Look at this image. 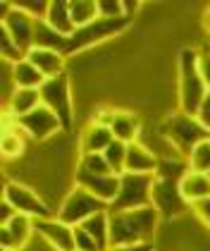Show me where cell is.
<instances>
[{"mask_svg": "<svg viewBox=\"0 0 210 251\" xmlns=\"http://www.w3.org/2000/svg\"><path fill=\"white\" fill-rule=\"evenodd\" d=\"M160 213L153 206L136 211L110 213V244L132 247V244H155V232L160 227Z\"/></svg>", "mask_w": 210, "mask_h": 251, "instance_id": "1", "label": "cell"}, {"mask_svg": "<svg viewBox=\"0 0 210 251\" xmlns=\"http://www.w3.org/2000/svg\"><path fill=\"white\" fill-rule=\"evenodd\" d=\"M208 91V84L198 70V48L184 46L177 53V110L196 117Z\"/></svg>", "mask_w": 210, "mask_h": 251, "instance_id": "2", "label": "cell"}, {"mask_svg": "<svg viewBox=\"0 0 210 251\" xmlns=\"http://www.w3.org/2000/svg\"><path fill=\"white\" fill-rule=\"evenodd\" d=\"M155 129L165 136L184 158H189V153L193 151L196 144H201L203 139L210 136V132L196 117L187 115V113H182V110H172L170 115H165L155 125Z\"/></svg>", "mask_w": 210, "mask_h": 251, "instance_id": "3", "label": "cell"}, {"mask_svg": "<svg viewBox=\"0 0 210 251\" xmlns=\"http://www.w3.org/2000/svg\"><path fill=\"white\" fill-rule=\"evenodd\" d=\"M153 182H155V175L124 173L119 177V194H117V199L113 201V206L108 211L119 213V211H136V208L153 206L151 203Z\"/></svg>", "mask_w": 210, "mask_h": 251, "instance_id": "4", "label": "cell"}, {"mask_svg": "<svg viewBox=\"0 0 210 251\" xmlns=\"http://www.w3.org/2000/svg\"><path fill=\"white\" fill-rule=\"evenodd\" d=\"M100 211H108V203L95 199L93 194L86 192L84 187L74 184L70 192L65 194V201H62L60 211H57V220L76 227V225H81L84 220H89L91 215H95Z\"/></svg>", "mask_w": 210, "mask_h": 251, "instance_id": "5", "label": "cell"}, {"mask_svg": "<svg viewBox=\"0 0 210 251\" xmlns=\"http://www.w3.org/2000/svg\"><path fill=\"white\" fill-rule=\"evenodd\" d=\"M41 103H43L48 110L55 113L65 129L72 127V120H74V100H72V84H70V77H67V75L43 81V86H41Z\"/></svg>", "mask_w": 210, "mask_h": 251, "instance_id": "6", "label": "cell"}, {"mask_svg": "<svg viewBox=\"0 0 210 251\" xmlns=\"http://www.w3.org/2000/svg\"><path fill=\"white\" fill-rule=\"evenodd\" d=\"M182 182L174 179H158L153 182V194H151V203L153 208L160 213L163 220H179L182 215H187V211H191V206L187 203V199L182 196L179 189Z\"/></svg>", "mask_w": 210, "mask_h": 251, "instance_id": "7", "label": "cell"}, {"mask_svg": "<svg viewBox=\"0 0 210 251\" xmlns=\"http://www.w3.org/2000/svg\"><path fill=\"white\" fill-rule=\"evenodd\" d=\"M2 199L12 203V208L22 215H29V218H53L55 213L46 206V201L41 199V194L31 187V184H24V182H5L2 187Z\"/></svg>", "mask_w": 210, "mask_h": 251, "instance_id": "8", "label": "cell"}, {"mask_svg": "<svg viewBox=\"0 0 210 251\" xmlns=\"http://www.w3.org/2000/svg\"><path fill=\"white\" fill-rule=\"evenodd\" d=\"M2 10V24L7 29V34L12 36V41L22 48V53L26 55L31 48H34V34H36V20L31 15H26L24 10H19L15 5H7L2 2L0 5Z\"/></svg>", "mask_w": 210, "mask_h": 251, "instance_id": "9", "label": "cell"}, {"mask_svg": "<svg viewBox=\"0 0 210 251\" xmlns=\"http://www.w3.org/2000/svg\"><path fill=\"white\" fill-rule=\"evenodd\" d=\"M17 122H19V127L24 129V134L31 136L34 141H48V139H53L55 134L65 132V127H62V122L57 120V115L53 110H48L43 103L38 105L34 113L19 117Z\"/></svg>", "mask_w": 210, "mask_h": 251, "instance_id": "10", "label": "cell"}, {"mask_svg": "<svg viewBox=\"0 0 210 251\" xmlns=\"http://www.w3.org/2000/svg\"><path fill=\"white\" fill-rule=\"evenodd\" d=\"M74 184L84 187L86 192L93 194L95 199L108 203V208L113 206V201L119 194V177L117 175H93V173H86L79 165L74 168Z\"/></svg>", "mask_w": 210, "mask_h": 251, "instance_id": "11", "label": "cell"}, {"mask_svg": "<svg viewBox=\"0 0 210 251\" xmlns=\"http://www.w3.org/2000/svg\"><path fill=\"white\" fill-rule=\"evenodd\" d=\"M36 234L55 251H76L74 247V227L57 220V218H38L34 220Z\"/></svg>", "mask_w": 210, "mask_h": 251, "instance_id": "12", "label": "cell"}, {"mask_svg": "<svg viewBox=\"0 0 210 251\" xmlns=\"http://www.w3.org/2000/svg\"><path fill=\"white\" fill-rule=\"evenodd\" d=\"M34 232H36V227H34V218L17 213L7 225H0V244H2V249L22 251V249L29 247Z\"/></svg>", "mask_w": 210, "mask_h": 251, "instance_id": "13", "label": "cell"}, {"mask_svg": "<svg viewBox=\"0 0 210 251\" xmlns=\"http://www.w3.org/2000/svg\"><path fill=\"white\" fill-rule=\"evenodd\" d=\"M26 60L36 67L46 79H55L67 75V58L55 50H46V48H31L26 53Z\"/></svg>", "mask_w": 210, "mask_h": 251, "instance_id": "14", "label": "cell"}, {"mask_svg": "<svg viewBox=\"0 0 210 251\" xmlns=\"http://www.w3.org/2000/svg\"><path fill=\"white\" fill-rule=\"evenodd\" d=\"M110 132H113V136L117 141H122V144L129 146L134 141H139L143 127H141V120H139L136 113L127 110V108H117L113 125H110Z\"/></svg>", "mask_w": 210, "mask_h": 251, "instance_id": "15", "label": "cell"}, {"mask_svg": "<svg viewBox=\"0 0 210 251\" xmlns=\"http://www.w3.org/2000/svg\"><path fill=\"white\" fill-rule=\"evenodd\" d=\"M160 158L153 153L148 146H143L141 141H134L127 146V173L134 175H155Z\"/></svg>", "mask_w": 210, "mask_h": 251, "instance_id": "16", "label": "cell"}, {"mask_svg": "<svg viewBox=\"0 0 210 251\" xmlns=\"http://www.w3.org/2000/svg\"><path fill=\"white\" fill-rule=\"evenodd\" d=\"M115 141L110 127H103V125H95L91 122L89 129H84V134L79 139V151L81 153H105V149Z\"/></svg>", "mask_w": 210, "mask_h": 251, "instance_id": "17", "label": "cell"}, {"mask_svg": "<svg viewBox=\"0 0 210 251\" xmlns=\"http://www.w3.org/2000/svg\"><path fill=\"white\" fill-rule=\"evenodd\" d=\"M70 39L57 34L53 26H48L46 20H36V34H34V48H46V50H55V53H67Z\"/></svg>", "mask_w": 210, "mask_h": 251, "instance_id": "18", "label": "cell"}, {"mask_svg": "<svg viewBox=\"0 0 210 251\" xmlns=\"http://www.w3.org/2000/svg\"><path fill=\"white\" fill-rule=\"evenodd\" d=\"M46 22H48V26H53L57 34H62V36H67V39L76 31L74 22H72V15H70V2H65V0H50Z\"/></svg>", "mask_w": 210, "mask_h": 251, "instance_id": "19", "label": "cell"}, {"mask_svg": "<svg viewBox=\"0 0 210 251\" xmlns=\"http://www.w3.org/2000/svg\"><path fill=\"white\" fill-rule=\"evenodd\" d=\"M179 189H182V196L187 199V203L191 206V203L203 201V199L210 196V177L203 173H193V170H189V173L184 175Z\"/></svg>", "mask_w": 210, "mask_h": 251, "instance_id": "20", "label": "cell"}, {"mask_svg": "<svg viewBox=\"0 0 210 251\" xmlns=\"http://www.w3.org/2000/svg\"><path fill=\"white\" fill-rule=\"evenodd\" d=\"M38 105H41V89H15L7 100V113H12L19 120L34 113Z\"/></svg>", "mask_w": 210, "mask_h": 251, "instance_id": "21", "label": "cell"}, {"mask_svg": "<svg viewBox=\"0 0 210 251\" xmlns=\"http://www.w3.org/2000/svg\"><path fill=\"white\" fill-rule=\"evenodd\" d=\"M81 227L95 239L100 251H110V211H100L81 223Z\"/></svg>", "mask_w": 210, "mask_h": 251, "instance_id": "22", "label": "cell"}, {"mask_svg": "<svg viewBox=\"0 0 210 251\" xmlns=\"http://www.w3.org/2000/svg\"><path fill=\"white\" fill-rule=\"evenodd\" d=\"M70 15L76 29H84L95 20H100L98 15V0H70Z\"/></svg>", "mask_w": 210, "mask_h": 251, "instance_id": "23", "label": "cell"}, {"mask_svg": "<svg viewBox=\"0 0 210 251\" xmlns=\"http://www.w3.org/2000/svg\"><path fill=\"white\" fill-rule=\"evenodd\" d=\"M12 75H15V86L17 89H41L43 81H46V77L29 60H22L17 65H12Z\"/></svg>", "mask_w": 210, "mask_h": 251, "instance_id": "24", "label": "cell"}, {"mask_svg": "<svg viewBox=\"0 0 210 251\" xmlns=\"http://www.w3.org/2000/svg\"><path fill=\"white\" fill-rule=\"evenodd\" d=\"M103 155H105L110 170H113L117 177H122V175L127 173V144H122V141L115 139L113 144L105 149V153Z\"/></svg>", "mask_w": 210, "mask_h": 251, "instance_id": "25", "label": "cell"}, {"mask_svg": "<svg viewBox=\"0 0 210 251\" xmlns=\"http://www.w3.org/2000/svg\"><path fill=\"white\" fill-rule=\"evenodd\" d=\"M187 160H189V168L193 173H203V175L210 173V136L193 146V151L189 153Z\"/></svg>", "mask_w": 210, "mask_h": 251, "instance_id": "26", "label": "cell"}, {"mask_svg": "<svg viewBox=\"0 0 210 251\" xmlns=\"http://www.w3.org/2000/svg\"><path fill=\"white\" fill-rule=\"evenodd\" d=\"M76 165L84 168L86 173H93V175H115L103 153H81Z\"/></svg>", "mask_w": 210, "mask_h": 251, "instance_id": "27", "label": "cell"}, {"mask_svg": "<svg viewBox=\"0 0 210 251\" xmlns=\"http://www.w3.org/2000/svg\"><path fill=\"white\" fill-rule=\"evenodd\" d=\"M98 15L103 20H124L127 17L124 0H98Z\"/></svg>", "mask_w": 210, "mask_h": 251, "instance_id": "28", "label": "cell"}, {"mask_svg": "<svg viewBox=\"0 0 210 251\" xmlns=\"http://www.w3.org/2000/svg\"><path fill=\"white\" fill-rule=\"evenodd\" d=\"M10 5H15L19 10H24L26 15H31L34 20H46L50 2L48 0H12Z\"/></svg>", "mask_w": 210, "mask_h": 251, "instance_id": "29", "label": "cell"}, {"mask_svg": "<svg viewBox=\"0 0 210 251\" xmlns=\"http://www.w3.org/2000/svg\"><path fill=\"white\" fill-rule=\"evenodd\" d=\"M74 247H76V251H100L98 244H95V239L81 225L74 227Z\"/></svg>", "mask_w": 210, "mask_h": 251, "instance_id": "30", "label": "cell"}, {"mask_svg": "<svg viewBox=\"0 0 210 251\" xmlns=\"http://www.w3.org/2000/svg\"><path fill=\"white\" fill-rule=\"evenodd\" d=\"M191 215H193L196 220H201V225H206L210 230V196L203 199V201L191 203Z\"/></svg>", "mask_w": 210, "mask_h": 251, "instance_id": "31", "label": "cell"}, {"mask_svg": "<svg viewBox=\"0 0 210 251\" xmlns=\"http://www.w3.org/2000/svg\"><path fill=\"white\" fill-rule=\"evenodd\" d=\"M198 70H201V75H203V79H206V84L210 89V43H203L198 48Z\"/></svg>", "mask_w": 210, "mask_h": 251, "instance_id": "32", "label": "cell"}, {"mask_svg": "<svg viewBox=\"0 0 210 251\" xmlns=\"http://www.w3.org/2000/svg\"><path fill=\"white\" fill-rule=\"evenodd\" d=\"M196 120L206 127L210 132V91H208V96L203 98V103H201V110H198V115H196Z\"/></svg>", "mask_w": 210, "mask_h": 251, "instance_id": "33", "label": "cell"}, {"mask_svg": "<svg viewBox=\"0 0 210 251\" xmlns=\"http://www.w3.org/2000/svg\"><path fill=\"white\" fill-rule=\"evenodd\" d=\"M15 215H17V211L12 208V203L2 199V201H0V225H7Z\"/></svg>", "mask_w": 210, "mask_h": 251, "instance_id": "34", "label": "cell"}, {"mask_svg": "<svg viewBox=\"0 0 210 251\" xmlns=\"http://www.w3.org/2000/svg\"><path fill=\"white\" fill-rule=\"evenodd\" d=\"M155 244H132V247H110V251H153Z\"/></svg>", "mask_w": 210, "mask_h": 251, "instance_id": "35", "label": "cell"}, {"mask_svg": "<svg viewBox=\"0 0 210 251\" xmlns=\"http://www.w3.org/2000/svg\"><path fill=\"white\" fill-rule=\"evenodd\" d=\"M198 22H201V29H203L206 34H210V5L201 10V17H198Z\"/></svg>", "mask_w": 210, "mask_h": 251, "instance_id": "36", "label": "cell"}, {"mask_svg": "<svg viewBox=\"0 0 210 251\" xmlns=\"http://www.w3.org/2000/svg\"><path fill=\"white\" fill-rule=\"evenodd\" d=\"M2 251H12V249H2Z\"/></svg>", "mask_w": 210, "mask_h": 251, "instance_id": "37", "label": "cell"}, {"mask_svg": "<svg viewBox=\"0 0 210 251\" xmlns=\"http://www.w3.org/2000/svg\"><path fill=\"white\" fill-rule=\"evenodd\" d=\"M208 177H210V173H208Z\"/></svg>", "mask_w": 210, "mask_h": 251, "instance_id": "38", "label": "cell"}]
</instances>
